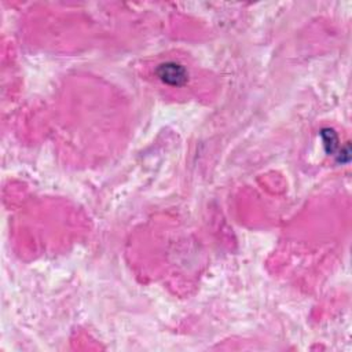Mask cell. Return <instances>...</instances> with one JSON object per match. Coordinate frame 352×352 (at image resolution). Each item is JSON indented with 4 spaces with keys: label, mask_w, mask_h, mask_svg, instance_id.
Listing matches in <instances>:
<instances>
[{
    "label": "cell",
    "mask_w": 352,
    "mask_h": 352,
    "mask_svg": "<svg viewBox=\"0 0 352 352\" xmlns=\"http://www.w3.org/2000/svg\"><path fill=\"white\" fill-rule=\"evenodd\" d=\"M155 73L164 84L170 87H182L188 80L187 70L176 62H165L158 65Z\"/></svg>",
    "instance_id": "6da1fadb"
}]
</instances>
